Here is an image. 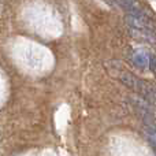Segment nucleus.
Wrapping results in <instances>:
<instances>
[{
	"label": "nucleus",
	"instance_id": "nucleus-1",
	"mask_svg": "<svg viewBox=\"0 0 156 156\" xmlns=\"http://www.w3.org/2000/svg\"><path fill=\"white\" fill-rule=\"evenodd\" d=\"M110 71H111V74L115 76L125 86L130 88L132 90H134L136 93L141 94V96L145 97L149 101L156 103V86L155 85H151V83L140 80V78H137L136 76H133L132 73H129V71H126V70H122V69L119 70V69H116V67L115 69L110 67Z\"/></svg>",
	"mask_w": 156,
	"mask_h": 156
},
{
	"label": "nucleus",
	"instance_id": "nucleus-2",
	"mask_svg": "<svg viewBox=\"0 0 156 156\" xmlns=\"http://www.w3.org/2000/svg\"><path fill=\"white\" fill-rule=\"evenodd\" d=\"M133 62L138 69H147L149 66V55L144 51H136L133 54Z\"/></svg>",
	"mask_w": 156,
	"mask_h": 156
},
{
	"label": "nucleus",
	"instance_id": "nucleus-3",
	"mask_svg": "<svg viewBox=\"0 0 156 156\" xmlns=\"http://www.w3.org/2000/svg\"><path fill=\"white\" fill-rule=\"evenodd\" d=\"M147 140L149 141V144H151L152 147H154V149L156 151V130L154 129H148L147 130Z\"/></svg>",
	"mask_w": 156,
	"mask_h": 156
},
{
	"label": "nucleus",
	"instance_id": "nucleus-4",
	"mask_svg": "<svg viewBox=\"0 0 156 156\" xmlns=\"http://www.w3.org/2000/svg\"><path fill=\"white\" fill-rule=\"evenodd\" d=\"M149 69H151L152 73L156 76V56L155 55H151V56H149Z\"/></svg>",
	"mask_w": 156,
	"mask_h": 156
}]
</instances>
